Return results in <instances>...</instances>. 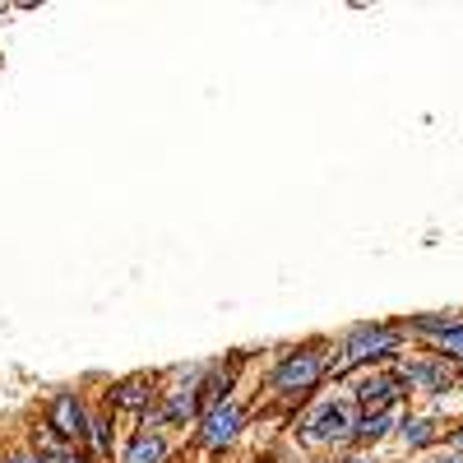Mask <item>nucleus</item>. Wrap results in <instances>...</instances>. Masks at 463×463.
<instances>
[{
  "label": "nucleus",
  "instance_id": "f257e3e1",
  "mask_svg": "<svg viewBox=\"0 0 463 463\" xmlns=\"http://www.w3.org/2000/svg\"><path fill=\"white\" fill-rule=\"evenodd\" d=\"M325 371H329V362H325V347L320 343L292 347V353H283L279 366L269 371V394H274L279 403H297V399H306V394L316 390Z\"/></svg>",
  "mask_w": 463,
  "mask_h": 463
},
{
  "label": "nucleus",
  "instance_id": "f03ea898",
  "mask_svg": "<svg viewBox=\"0 0 463 463\" xmlns=\"http://www.w3.org/2000/svg\"><path fill=\"white\" fill-rule=\"evenodd\" d=\"M390 353H399V329L394 325H357V329H347V338L338 343V357H329V371L347 375L353 366L390 357Z\"/></svg>",
  "mask_w": 463,
  "mask_h": 463
},
{
  "label": "nucleus",
  "instance_id": "7ed1b4c3",
  "mask_svg": "<svg viewBox=\"0 0 463 463\" xmlns=\"http://www.w3.org/2000/svg\"><path fill=\"white\" fill-rule=\"evenodd\" d=\"M353 427H357L353 408L338 403V399H325V403H316L311 412L301 417V440H311V445H343V440H353Z\"/></svg>",
  "mask_w": 463,
  "mask_h": 463
},
{
  "label": "nucleus",
  "instance_id": "20e7f679",
  "mask_svg": "<svg viewBox=\"0 0 463 463\" xmlns=\"http://www.w3.org/2000/svg\"><path fill=\"white\" fill-rule=\"evenodd\" d=\"M241 427H246V408L227 394V399H218V403H209L200 412V445L204 449H222V445H232L241 436Z\"/></svg>",
  "mask_w": 463,
  "mask_h": 463
},
{
  "label": "nucleus",
  "instance_id": "39448f33",
  "mask_svg": "<svg viewBox=\"0 0 463 463\" xmlns=\"http://www.w3.org/2000/svg\"><path fill=\"white\" fill-rule=\"evenodd\" d=\"M47 427L70 445V440H84V431H89V408H84V399L74 394V390H61V394H52V403H47Z\"/></svg>",
  "mask_w": 463,
  "mask_h": 463
},
{
  "label": "nucleus",
  "instance_id": "423d86ee",
  "mask_svg": "<svg viewBox=\"0 0 463 463\" xmlns=\"http://www.w3.org/2000/svg\"><path fill=\"white\" fill-rule=\"evenodd\" d=\"M394 371H399V380L408 384V390H427V394H440V390H449V384H458V362H449V357L403 362Z\"/></svg>",
  "mask_w": 463,
  "mask_h": 463
},
{
  "label": "nucleus",
  "instance_id": "0eeeda50",
  "mask_svg": "<svg viewBox=\"0 0 463 463\" xmlns=\"http://www.w3.org/2000/svg\"><path fill=\"white\" fill-rule=\"evenodd\" d=\"M403 390H408V384L399 380V371H375V375H362V380H357L353 399H357L366 412H380V408H394Z\"/></svg>",
  "mask_w": 463,
  "mask_h": 463
},
{
  "label": "nucleus",
  "instance_id": "6e6552de",
  "mask_svg": "<svg viewBox=\"0 0 463 463\" xmlns=\"http://www.w3.org/2000/svg\"><path fill=\"white\" fill-rule=\"evenodd\" d=\"M111 408H121V412H144L153 399H158V390H153V380L148 375H130L121 384H111Z\"/></svg>",
  "mask_w": 463,
  "mask_h": 463
},
{
  "label": "nucleus",
  "instance_id": "1a4fd4ad",
  "mask_svg": "<svg viewBox=\"0 0 463 463\" xmlns=\"http://www.w3.org/2000/svg\"><path fill=\"white\" fill-rule=\"evenodd\" d=\"M121 463H167V440H163V431H135V440L126 445Z\"/></svg>",
  "mask_w": 463,
  "mask_h": 463
},
{
  "label": "nucleus",
  "instance_id": "9d476101",
  "mask_svg": "<svg viewBox=\"0 0 463 463\" xmlns=\"http://www.w3.org/2000/svg\"><path fill=\"white\" fill-rule=\"evenodd\" d=\"M390 427H399V408H380V412H362V421L353 427V440H380Z\"/></svg>",
  "mask_w": 463,
  "mask_h": 463
},
{
  "label": "nucleus",
  "instance_id": "9b49d317",
  "mask_svg": "<svg viewBox=\"0 0 463 463\" xmlns=\"http://www.w3.org/2000/svg\"><path fill=\"white\" fill-rule=\"evenodd\" d=\"M84 440L93 445V458H111L116 431H111V417H107V412H89V431H84Z\"/></svg>",
  "mask_w": 463,
  "mask_h": 463
},
{
  "label": "nucleus",
  "instance_id": "f8f14e48",
  "mask_svg": "<svg viewBox=\"0 0 463 463\" xmlns=\"http://www.w3.org/2000/svg\"><path fill=\"white\" fill-rule=\"evenodd\" d=\"M408 329H412V334H431V338H445V334L463 329V311H449V316H417V320H408Z\"/></svg>",
  "mask_w": 463,
  "mask_h": 463
},
{
  "label": "nucleus",
  "instance_id": "ddd939ff",
  "mask_svg": "<svg viewBox=\"0 0 463 463\" xmlns=\"http://www.w3.org/2000/svg\"><path fill=\"white\" fill-rule=\"evenodd\" d=\"M399 436H403V445H427L436 431L427 417H408V421H399Z\"/></svg>",
  "mask_w": 463,
  "mask_h": 463
},
{
  "label": "nucleus",
  "instance_id": "4468645a",
  "mask_svg": "<svg viewBox=\"0 0 463 463\" xmlns=\"http://www.w3.org/2000/svg\"><path fill=\"white\" fill-rule=\"evenodd\" d=\"M436 343H440V357L463 362V329H454V334H445V338H436Z\"/></svg>",
  "mask_w": 463,
  "mask_h": 463
},
{
  "label": "nucleus",
  "instance_id": "2eb2a0df",
  "mask_svg": "<svg viewBox=\"0 0 463 463\" xmlns=\"http://www.w3.org/2000/svg\"><path fill=\"white\" fill-rule=\"evenodd\" d=\"M0 463H43V458H37L33 449H19V454H5V458H0Z\"/></svg>",
  "mask_w": 463,
  "mask_h": 463
},
{
  "label": "nucleus",
  "instance_id": "dca6fc26",
  "mask_svg": "<svg viewBox=\"0 0 463 463\" xmlns=\"http://www.w3.org/2000/svg\"><path fill=\"white\" fill-rule=\"evenodd\" d=\"M61 463H93V458H89V454H80V449H70V454H65Z\"/></svg>",
  "mask_w": 463,
  "mask_h": 463
},
{
  "label": "nucleus",
  "instance_id": "f3484780",
  "mask_svg": "<svg viewBox=\"0 0 463 463\" xmlns=\"http://www.w3.org/2000/svg\"><path fill=\"white\" fill-rule=\"evenodd\" d=\"M449 445H454V454H463V427H458V431L449 436Z\"/></svg>",
  "mask_w": 463,
  "mask_h": 463
},
{
  "label": "nucleus",
  "instance_id": "a211bd4d",
  "mask_svg": "<svg viewBox=\"0 0 463 463\" xmlns=\"http://www.w3.org/2000/svg\"><path fill=\"white\" fill-rule=\"evenodd\" d=\"M436 463H463V454H440Z\"/></svg>",
  "mask_w": 463,
  "mask_h": 463
},
{
  "label": "nucleus",
  "instance_id": "6ab92c4d",
  "mask_svg": "<svg viewBox=\"0 0 463 463\" xmlns=\"http://www.w3.org/2000/svg\"><path fill=\"white\" fill-rule=\"evenodd\" d=\"M343 463H371V458H362V454H353V458H343Z\"/></svg>",
  "mask_w": 463,
  "mask_h": 463
},
{
  "label": "nucleus",
  "instance_id": "aec40b11",
  "mask_svg": "<svg viewBox=\"0 0 463 463\" xmlns=\"http://www.w3.org/2000/svg\"><path fill=\"white\" fill-rule=\"evenodd\" d=\"M458 380H463V371H458Z\"/></svg>",
  "mask_w": 463,
  "mask_h": 463
}]
</instances>
